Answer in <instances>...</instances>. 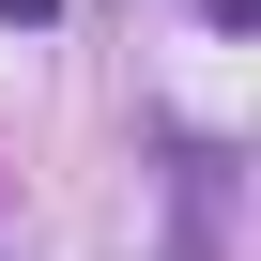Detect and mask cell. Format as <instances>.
I'll list each match as a JSON object with an SVG mask.
<instances>
[{"instance_id": "obj_1", "label": "cell", "mask_w": 261, "mask_h": 261, "mask_svg": "<svg viewBox=\"0 0 261 261\" xmlns=\"http://www.w3.org/2000/svg\"><path fill=\"white\" fill-rule=\"evenodd\" d=\"M169 200H185V230H169V261H215V230H230V169H215L200 139L169 154Z\"/></svg>"}, {"instance_id": "obj_2", "label": "cell", "mask_w": 261, "mask_h": 261, "mask_svg": "<svg viewBox=\"0 0 261 261\" xmlns=\"http://www.w3.org/2000/svg\"><path fill=\"white\" fill-rule=\"evenodd\" d=\"M0 31H62V0H0Z\"/></svg>"}]
</instances>
